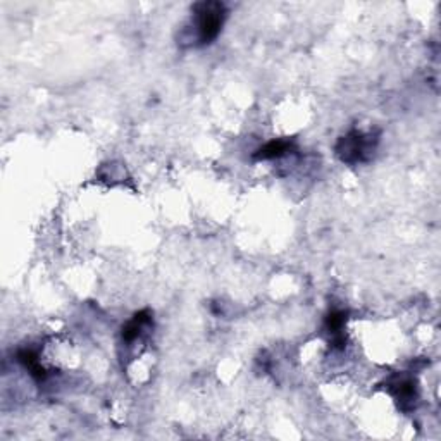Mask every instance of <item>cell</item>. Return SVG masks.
Instances as JSON below:
<instances>
[{"instance_id": "1", "label": "cell", "mask_w": 441, "mask_h": 441, "mask_svg": "<svg viewBox=\"0 0 441 441\" xmlns=\"http://www.w3.org/2000/svg\"><path fill=\"white\" fill-rule=\"evenodd\" d=\"M193 30L196 43L209 45L217 38L226 19V7L220 2H198L193 6Z\"/></svg>"}, {"instance_id": "2", "label": "cell", "mask_w": 441, "mask_h": 441, "mask_svg": "<svg viewBox=\"0 0 441 441\" xmlns=\"http://www.w3.org/2000/svg\"><path fill=\"white\" fill-rule=\"evenodd\" d=\"M376 140H372L371 134H364L360 131H351L347 136L340 140L336 145L338 157L348 164H355V162H362L369 158V155L374 152Z\"/></svg>"}, {"instance_id": "3", "label": "cell", "mask_w": 441, "mask_h": 441, "mask_svg": "<svg viewBox=\"0 0 441 441\" xmlns=\"http://www.w3.org/2000/svg\"><path fill=\"white\" fill-rule=\"evenodd\" d=\"M152 324V312L148 309L140 310L138 314H134L130 320L123 326V340L131 343V341L136 340L145 329Z\"/></svg>"}, {"instance_id": "4", "label": "cell", "mask_w": 441, "mask_h": 441, "mask_svg": "<svg viewBox=\"0 0 441 441\" xmlns=\"http://www.w3.org/2000/svg\"><path fill=\"white\" fill-rule=\"evenodd\" d=\"M347 322V312L343 310H331L326 317V329L331 334V345L338 348H343L345 334L343 327Z\"/></svg>"}, {"instance_id": "5", "label": "cell", "mask_w": 441, "mask_h": 441, "mask_svg": "<svg viewBox=\"0 0 441 441\" xmlns=\"http://www.w3.org/2000/svg\"><path fill=\"white\" fill-rule=\"evenodd\" d=\"M17 360L21 362V364L24 365V367L28 369V372H30L31 376H33L34 379H37L38 382L45 381L48 376L47 369L41 365L40 358H38V355L34 353L33 350H19L17 351Z\"/></svg>"}, {"instance_id": "6", "label": "cell", "mask_w": 441, "mask_h": 441, "mask_svg": "<svg viewBox=\"0 0 441 441\" xmlns=\"http://www.w3.org/2000/svg\"><path fill=\"white\" fill-rule=\"evenodd\" d=\"M393 393H395L396 400L400 402L402 409H407V403L412 405L413 400L417 398V388L412 378H400L393 382Z\"/></svg>"}, {"instance_id": "7", "label": "cell", "mask_w": 441, "mask_h": 441, "mask_svg": "<svg viewBox=\"0 0 441 441\" xmlns=\"http://www.w3.org/2000/svg\"><path fill=\"white\" fill-rule=\"evenodd\" d=\"M291 150V143L286 140H272L269 143H265L264 147L258 148L254 154V158L257 161H269V158H278L281 155L288 154Z\"/></svg>"}]
</instances>
